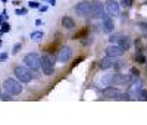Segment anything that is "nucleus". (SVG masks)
<instances>
[{"label":"nucleus","mask_w":147,"mask_h":125,"mask_svg":"<svg viewBox=\"0 0 147 125\" xmlns=\"http://www.w3.org/2000/svg\"><path fill=\"white\" fill-rule=\"evenodd\" d=\"M136 47H137V52H143V50H141V40L140 39L136 40Z\"/></svg>","instance_id":"31"},{"label":"nucleus","mask_w":147,"mask_h":125,"mask_svg":"<svg viewBox=\"0 0 147 125\" xmlns=\"http://www.w3.org/2000/svg\"><path fill=\"white\" fill-rule=\"evenodd\" d=\"M102 84H103V85H113V74L105 75L103 80H102Z\"/></svg>","instance_id":"18"},{"label":"nucleus","mask_w":147,"mask_h":125,"mask_svg":"<svg viewBox=\"0 0 147 125\" xmlns=\"http://www.w3.org/2000/svg\"><path fill=\"white\" fill-rule=\"evenodd\" d=\"M38 10H40V12H46V10H47V6H41V5H40V6H38Z\"/></svg>","instance_id":"33"},{"label":"nucleus","mask_w":147,"mask_h":125,"mask_svg":"<svg viewBox=\"0 0 147 125\" xmlns=\"http://www.w3.org/2000/svg\"><path fill=\"white\" fill-rule=\"evenodd\" d=\"M40 68H41L43 74L47 75V77L49 75H53V72H55V57L50 56V55H43Z\"/></svg>","instance_id":"4"},{"label":"nucleus","mask_w":147,"mask_h":125,"mask_svg":"<svg viewBox=\"0 0 147 125\" xmlns=\"http://www.w3.org/2000/svg\"><path fill=\"white\" fill-rule=\"evenodd\" d=\"M119 39H121V34H112L107 40H109V43H110V44H115V43H118V40H119Z\"/></svg>","instance_id":"19"},{"label":"nucleus","mask_w":147,"mask_h":125,"mask_svg":"<svg viewBox=\"0 0 147 125\" xmlns=\"http://www.w3.org/2000/svg\"><path fill=\"white\" fill-rule=\"evenodd\" d=\"M0 94H2V91H0Z\"/></svg>","instance_id":"41"},{"label":"nucleus","mask_w":147,"mask_h":125,"mask_svg":"<svg viewBox=\"0 0 147 125\" xmlns=\"http://www.w3.org/2000/svg\"><path fill=\"white\" fill-rule=\"evenodd\" d=\"M3 35V32H2V30H0V37H2Z\"/></svg>","instance_id":"39"},{"label":"nucleus","mask_w":147,"mask_h":125,"mask_svg":"<svg viewBox=\"0 0 147 125\" xmlns=\"http://www.w3.org/2000/svg\"><path fill=\"white\" fill-rule=\"evenodd\" d=\"M102 21H103V31L105 32H113V30H115V24H113V19L110 18L109 15H105L103 18H102Z\"/></svg>","instance_id":"13"},{"label":"nucleus","mask_w":147,"mask_h":125,"mask_svg":"<svg viewBox=\"0 0 147 125\" xmlns=\"http://www.w3.org/2000/svg\"><path fill=\"white\" fill-rule=\"evenodd\" d=\"M22 62L25 64V66H28L32 71H38L40 69V64H41V56L38 53H27L24 56Z\"/></svg>","instance_id":"3"},{"label":"nucleus","mask_w":147,"mask_h":125,"mask_svg":"<svg viewBox=\"0 0 147 125\" xmlns=\"http://www.w3.org/2000/svg\"><path fill=\"white\" fill-rule=\"evenodd\" d=\"M35 25H43V21L41 19H35Z\"/></svg>","instance_id":"36"},{"label":"nucleus","mask_w":147,"mask_h":125,"mask_svg":"<svg viewBox=\"0 0 147 125\" xmlns=\"http://www.w3.org/2000/svg\"><path fill=\"white\" fill-rule=\"evenodd\" d=\"M15 14H16V15H19V16H25V15L28 14V10H27L25 7H16Z\"/></svg>","instance_id":"22"},{"label":"nucleus","mask_w":147,"mask_h":125,"mask_svg":"<svg viewBox=\"0 0 147 125\" xmlns=\"http://www.w3.org/2000/svg\"><path fill=\"white\" fill-rule=\"evenodd\" d=\"M0 27H2L0 30H2V32H3V34H6V32H9V31H10V25H9L6 21H5L2 25H0Z\"/></svg>","instance_id":"24"},{"label":"nucleus","mask_w":147,"mask_h":125,"mask_svg":"<svg viewBox=\"0 0 147 125\" xmlns=\"http://www.w3.org/2000/svg\"><path fill=\"white\" fill-rule=\"evenodd\" d=\"M90 6L91 3L87 2V0H84V2H80L77 6H75V12H77V15L78 16H88L90 15Z\"/></svg>","instance_id":"8"},{"label":"nucleus","mask_w":147,"mask_h":125,"mask_svg":"<svg viewBox=\"0 0 147 125\" xmlns=\"http://www.w3.org/2000/svg\"><path fill=\"white\" fill-rule=\"evenodd\" d=\"M2 15H3V16L6 18V21H7V18H9V15H7V10H6V9H5V10L2 12Z\"/></svg>","instance_id":"34"},{"label":"nucleus","mask_w":147,"mask_h":125,"mask_svg":"<svg viewBox=\"0 0 147 125\" xmlns=\"http://www.w3.org/2000/svg\"><path fill=\"white\" fill-rule=\"evenodd\" d=\"M138 99L143 100V102H147V90L146 89H141L140 93H138Z\"/></svg>","instance_id":"21"},{"label":"nucleus","mask_w":147,"mask_h":125,"mask_svg":"<svg viewBox=\"0 0 147 125\" xmlns=\"http://www.w3.org/2000/svg\"><path fill=\"white\" fill-rule=\"evenodd\" d=\"M105 10H106V15H109L110 18H116L121 14V6L115 0H107L105 5Z\"/></svg>","instance_id":"6"},{"label":"nucleus","mask_w":147,"mask_h":125,"mask_svg":"<svg viewBox=\"0 0 147 125\" xmlns=\"http://www.w3.org/2000/svg\"><path fill=\"white\" fill-rule=\"evenodd\" d=\"M118 46L124 50V52H127V50H129V47H131V39L128 35H121V39L118 40Z\"/></svg>","instance_id":"14"},{"label":"nucleus","mask_w":147,"mask_h":125,"mask_svg":"<svg viewBox=\"0 0 147 125\" xmlns=\"http://www.w3.org/2000/svg\"><path fill=\"white\" fill-rule=\"evenodd\" d=\"M105 52H106V56H112V57H119L125 53L118 44H110L109 47H106Z\"/></svg>","instance_id":"10"},{"label":"nucleus","mask_w":147,"mask_h":125,"mask_svg":"<svg viewBox=\"0 0 147 125\" xmlns=\"http://www.w3.org/2000/svg\"><path fill=\"white\" fill-rule=\"evenodd\" d=\"M62 25L66 30H74L75 28V21H74L71 16H63L62 18Z\"/></svg>","instance_id":"15"},{"label":"nucleus","mask_w":147,"mask_h":125,"mask_svg":"<svg viewBox=\"0 0 147 125\" xmlns=\"http://www.w3.org/2000/svg\"><path fill=\"white\" fill-rule=\"evenodd\" d=\"M132 59L136 60V62H138V64H141V65H144L146 62H147V59H146V56L143 55V52H136V55L132 56Z\"/></svg>","instance_id":"17"},{"label":"nucleus","mask_w":147,"mask_h":125,"mask_svg":"<svg viewBox=\"0 0 147 125\" xmlns=\"http://www.w3.org/2000/svg\"><path fill=\"white\" fill-rule=\"evenodd\" d=\"M106 15V10H105V5L99 0H94L91 2V6H90V15L93 19H102L103 16Z\"/></svg>","instance_id":"5"},{"label":"nucleus","mask_w":147,"mask_h":125,"mask_svg":"<svg viewBox=\"0 0 147 125\" xmlns=\"http://www.w3.org/2000/svg\"><path fill=\"white\" fill-rule=\"evenodd\" d=\"M28 6H30L31 9H38L40 3H38V2H35V0H31V2L28 3Z\"/></svg>","instance_id":"28"},{"label":"nucleus","mask_w":147,"mask_h":125,"mask_svg":"<svg viewBox=\"0 0 147 125\" xmlns=\"http://www.w3.org/2000/svg\"><path fill=\"white\" fill-rule=\"evenodd\" d=\"M15 77H16V80L18 81H21L22 84H28V82H31L32 81V78H34V71L32 69H30L28 66H16L15 68Z\"/></svg>","instance_id":"1"},{"label":"nucleus","mask_w":147,"mask_h":125,"mask_svg":"<svg viewBox=\"0 0 147 125\" xmlns=\"http://www.w3.org/2000/svg\"><path fill=\"white\" fill-rule=\"evenodd\" d=\"M116 100H131V96H129V93H119Z\"/></svg>","instance_id":"23"},{"label":"nucleus","mask_w":147,"mask_h":125,"mask_svg":"<svg viewBox=\"0 0 147 125\" xmlns=\"http://www.w3.org/2000/svg\"><path fill=\"white\" fill-rule=\"evenodd\" d=\"M121 5L124 6L125 9H129L132 6V0H121Z\"/></svg>","instance_id":"25"},{"label":"nucleus","mask_w":147,"mask_h":125,"mask_svg":"<svg viewBox=\"0 0 147 125\" xmlns=\"http://www.w3.org/2000/svg\"><path fill=\"white\" fill-rule=\"evenodd\" d=\"M115 62H116V57L106 56V57L100 59V62H99V66H100V69H102V71H107V69H110V68H113Z\"/></svg>","instance_id":"11"},{"label":"nucleus","mask_w":147,"mask_h":125,"mask_svg":"<svg viewBox=\"0 0 147 125\" xmlns=\"http://www.w3.org/2000/svg\"><path fill=\"white\" fill-rule=\"evenodd\" d=\"M71 57H72V49L69 46H63L57 52V62H60V64H65Z\"/></svg>","instance_id":"9"},{"label":"nucleus","mask_w":147,"mask_h":125,"mask_svg":"<svg viewBox=\"0 0 147 125\" xmlns=\"http://www.w3.org/2000/svg\"><path fill=\"white\" fill-rule=\"evenodd\" d=\"M5 21H6V18H5V16H3L2 14H0V25H2V24H3Z\"/></svg>","instance_id":"35"},{"label":"nucleus","mask_w":147,"mask_h":125,"mask_svg":"<svg viewBox=\"0 0 147 125\" xmlns=\"http://www.w3.org/2000/svg\"><path fill=\"white\" fill-rule=\"evenodd\" d=\"M82 60H84V57H82V56H81V57H78V59H77L75 62H74V64H72V66H71V68H75V66H77L78 64H81Z\"/></svg>","instance_id":"32"},{"label":"nucleus","mask_w":147,"mask_h":125,"mask_svg":"<svg viewBox=\"0 0 147 125\" xmlns=\"http://www.w3.org/2000/svg\"><path fill=\"white\" fill-rule=\"evenodd\" d=\"M21 47H22V44L21 43H18V44H15L13 46V49H12V55H16L19 50H21Z\"/></svg>","instance_id":"27"},{"label":"nucleus","mask_w":147,"mask_h":125,"mask_svg":"<svg viewBox=\"0 0 147 125\" xmlns=\"http://www.w3.org/2000/svg\"><path fill=\"white\" fill-rule=\"evenodd\" d=\"M7 57H9V55L6 52H0V64L5 62V60H7Z\"/></svg>","instance_id":"29"},{"label":"nucleus","mask_w":147,"mask_h":125,"mask_svg":"<svg viewBox=\"0 0 147 125\" xmlns=\"http://www.w3.org/2000/svg\"><path fill=\"white\" fill-rule=\"evenodd\" d=\"M2 2H3V3H7V2H9V0H2Z\"/></svg>","instance_id":"38"},{"label":"nucleus","mask_w":147,"mask_h":125,"mask_svg":"<svg viewBox=\"0 0 147 125\" xmlns=\"http://www.w3.org/2000/svg\"><path fill=\"white\" fill-rule=\"evenodd\" d=\"M0 46H2V40H0Z\"/></svg>","instance_id":"40"},{"label":"nucleus","mask_w":147,"mask_h":125,"mask_svg":"<svg viewBox=\"0 0 147 125\" xmlns=\"http://www.w3.org/2000/svg\"><path fill=\"white\" fill-rule=\"evenodd\" d=\"M103 97H106V99H115L116 100V97L119 96V90L116 89V87H112V85H106L105 89H103Z\"/></svg>","instance_id":"12"},{"label":"nucleus","mask_w":147,"mask_h":125,"mask_svg":"<svg viewBox=\"0 0 147 125\" xmlns=\"http://www.w3.org/2000/svg\"><path fill=\"white\" fill-rule=\"evenodd\" d=\"M131 75H132L134 78H136V77H140V71H138L137 68H131Z\"/></svg>","instance_id":"30"},{"label":"nucleus","mask_w":147,"mask_h":125,"mask_svg":"<svg viewBox=\"0 0 147 125\" xmlns=\"http://www.w3.org/2000/svg\"><path fill=\"white\" fill-rule=\"evenodd\" d=\"M141 89H143V81L138 77H136V80L132 78V81L129 84V96H131V99L132 97H138V93H140Z\"/></svg>","instance_id":"7"},{"label":"nucleus","mask_w":147,"mask_h":125,"mask_svg":"<svg viewBox=\"0 0 147 125\" xmlns=\"http://www.w3.org/2000/svg\"><path fill=\"white\" fill-rule=\"evenodd\" d=\"M0 100H5V102H6V100H7V102H9V100H12V94H9V93H2V94H0Z\"/></svg>","instance_id":"26"},{"label":"nucleus","mask_w":147,"mask_h":125,"mask_svg":"<svg viewBox=\"0 0 147 125\" xmlns=\"http://www.w3.org/2000/svg\"><path fill=\"white\" fill-rule=\"evenodd\" d=\"M43 37H44V32H43V31H32V32L30 34V39H31L32 41H41Z\"/></svg>","instance_id":"16"},{"label":"nucleus","mask_w":147,"mask_h":125,"mask_svg":"<svg viewBox=\"0 0 147 125\" xmlns=\"http://www.w3.org/2000/svg\"><path fill=\"white\" fill-rule=\"evenodd\" d=\"M49 5H50V6H55V5H56V0H49Z\"/></svg>","instance_id":"37"},{"label":"nucleus","mask_w":147,"mask_h":125,"mask_svg":"<svg viewBox=\"0 0 147 125\" xmlns=\"http://www.w3.org/2000/svg\"><path fill=\"white\" fill-rule=\"evenodd\" d=\"M3 89L6 93L12 96H18L22 93V82L18 81L16 78H6L3 81Z\"/></svg>","instance_id":"2"},{"label":"nucleus","mask_w":147,"mask_h":125,"mask_svg":"<svg viewBox=\"0 0 147 125\" xmlns=\"http://www.w3.org/2000/svg\"><path fill=\"white\" fill-rule=\"evenodd\" d=\"M47 2H49V0H47Z\"/></svg>","instance_id":"42"},{"label":"nucleus","mask_w":147,"mask_h":125,"mask_svg":"<svg viewBox=\"0 0 147 125\" xmlns=\"http://www.w3.org/2000/svg\"><path fill=\"white\" fill-rule=\"evenodd\" d=\"M138 27H140V30L143 32V37H144V39H147V24L146 22H140Z\"/></svg>","instance_id":"20"}]
</instances>
